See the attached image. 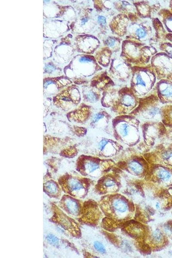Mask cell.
Instances as JSON below:
<instances>
[{
    "label": "cell",
    "mask_w": 172,
    "mask_h": 258,
    "mask_svg": "<svg viewBox=\"0 0 172 258\" xmlns=\"http://www.w3.org/2000/svg\"><path fill=\"white\" fill-rule=\"evenodd\" d=\"M92 61L91 59L90 58L86 57H82L80 59V62H90Z\"/></svg>",
    "instance_id": "obj_22"
},
{
    "label": "cell",
    "mask_w": 172,
    "mask_h": 258,
    "mask_svg": "<svg viewBox=\"0 0 172 258\" xmlns=\"http://www.w3.org/2000/svg\"><path fill=\"white\" fill-rule=\"evenodd\" d=\"M114 207L117 210L124 212L126 211L127 210V205L122 200H117L114 203Z\"/></svg>",
    "instance_id": "obj_6"
},
{
    "label": "cell",
    "mask_w": 172,
    "mask_h": 258,
    "mask_svg": "<svg viewBox=\"0 0 172 258\" xmlns=\"http://www.w3.org/2000/svg\"><path fill=\"white\" fill-rule=\"evenodd\" d=\"M115 183L114 181L112 180H109L108 181H106L105 183V185L106 187H111L115 185Z\"/></svg>",
    "instance_id": "obj_20"
},
{
    "label": "cell",
    "mask_w": 172,
    "mask_h": 258,
    "mask_svg": "<svg viewBox=\"0 0 172 258\" xmlns=\"http://www.w3.org/2000/svg\"><path fill=\"white\" fill-rule=\"evenodd\" d=\"M129 167L135 174H140L142 172V166L138 162L133 161L129 164Z\"/></svg>",
    "instance_id": "obj_7"
},
{
    "label": "cell",
    "mask_w": 172,
    "mask_h": 258,
    "mask_svg": "<svg viewBox=\"0 0 172 258\" xmlns=\"http://www.w3.org/2000/svg\"><path fill=\"white\" fill-rule=\"evenodd\" d=\"M58 182L62 192L79 199H84L86 196L89 186L88 179L70 174L60 177Z\"/></svg>",
    "instance_id": "obj_1"
},
{
    "label": "cell",
    "mask_w": 172,
    "mask_h": 258,
    "mask_svg": "<svg viewBox=\"0 0 172 258\" xmlns=\"http://www.w3.org/2000/svg\"><path fill=\"white\" fill-rule=\"evenodd\" d=\"M122 103L126 107H131L133 106L134 103V100L131 96H124L122 100Z\"/></svg>",
    "instance_id": "obj_9"
},
{
    "label": "cell",
    "mask_w": 172,
    "mask_h": 258,
    "mask_svg": "<svg viewBox=\"0 0 172 258\" xmlns=\"http://www.w3.org/2000/svg\"><path fill=\"white\" fill-rule=\"evenodd\" d=\"M136 83H137V85H141L143 86H146V82L143 81L140 75H137V77H136Z\"/></svg>",
    "instance_id": "obj_12"
},
{
    "label": "cell",
    "mask_w": 172,
    "mask_h": 258,
    "mask_svg": "<svg viewBox=\"0 0 172 258\" xmlns=\"http://www.w3.org/2000/svg\"><path fill=\"white\" fill-rule=\"evenodd\" d=\"M87 21V19H83L82 23H83V24H85V23H86V22Z\"/></svg>",
    "instance_id": "obj_25"
},
{
    "label": "cell",
    "mask_w": 172,
    "mask_h": 258,
    "mask_svg": "<svg viewBox=\"0 0 172 258\" xmlns=\"http://www.w3.org/2000/svg\"><path fill=\"white\" fill-rule=\"evenodd\" d=\"M136 34L140 38H143L146 36V34L145 30L142 28H139V29H137L136 32Z\"/></svg>",
    "instance_id": "obj_14"
},
{
    "label": "cell",
    "mask_w": 172,
    "mask_h": 258,
    "mask_svg": "<svg viewBox=\"0 0 172 258\" xmlns=\"http://www.w3.org/2000/svg\"><path fill=\"white\" fill-rule=\"evenodd\" d=\"M104 117V115L102 113H98L94 116L93 118V121L94 122H97L100 119Z\"/></svg>",
    "instance_id": "obj_19"
},
{
    "label": "cell",
    "mask_w": 172,
    "mask_h": 258,
    "mask_svg": "<svg viewBox=\"0 0 172 258\" xmlns=\"http://www.w3.org/2000/svg\"><path fill=\"white\" fill-rule=\"evenodd\" d=\"M156 207L157 208H159V207H159V203H157L156 205Z\"/></svg>",
    "instance_id": "obj_26"
},
{
    "label": "cell",
    "mask_w": 172,
    "mask_h": 258,
    "mask_svg": "<svg viewBox=\"0 0 172 258\" xmlns=\"http://www.w3.org/2000/svg\"><path fill=\"white\" fill-rule=\"evenodd\" d=\"M88 98L90 100L95 101L96 100V95L93 93H90L88 95Z\"/></svg>",
    "instance_id": "obj_23"
},
{
    "label": "cell",
    "mask_w": 172,
    "mask_h": 258,
    "mask_svg": "<svg viewBox=\"0 0 172 258\" xmlns=\"http://www.w3.org/2000/svg\"><path fill=\"white\" fill-rule=\"evenodd\" d=\"M49 243L53 246H58L59 244V240L58 238L54 235L49 234L46 237Z\"/></svg>",
    "instance_id": "obj_8"
},
{
    "label": "cell",
    "mask_w": 172,
    "mask_h": 258,
    "mask_svg": "<svg viewBox=\"0 0 172 258\" xmlns=\"http://www.w3.org/2000/svg\"><path fill=\"white\" fill-rule=\"evenodd\" d=\"M115 44V41L113 39H109L107 41V44L110 47H112Z\"/></svg>",
    "instance_id": "obj_21"
},
{
    "label": "cell",
    "mask_w": 172,
    "mask_h": 258,
    "mask_svg": "<svg viewBox=\"0 0 172 258\" xmlns=\"http://www.w3.org/2000/svg\"><path fill=\"white\" fill-rule=\"evenodd\" d=\"M158 176L163 180H166L171 177V174L168 171L165 170H161L158 173Z\"/></svg>",
    "instance_id": "obj_10"
},
{
    "label": "cell",
    "mask_w": 172,
    "mask_h": 258,
    "mask_svg": "<svg viewBox=\"0 0 172 258\" xmlns=\"http://www.w3.org/2000/svg\"><path fill=\"white\" fill-rule=\"evenodd\" d=\"M52 216L50 220L62 229V231L73 237L78 238L81 236V232L78 223L73 218L64 212L56 204H52Z\"/></svg>",
    "instance_id": "obj_2"
},
{
    "label": "cell",
    "mask_w": 172,
    "mask_h": 258,
    "mask_svg": "<svg viewBox=\"0 0 172 258\" xmlns=\"http://www.w3.org/2000/svg\"><path fill=\"white\" fill-rule=\"evenodd\" d=\"M54 70V67L52 66H51V65H48V66H46V71H48V72H52V71H53Z\"/></svg>",
    "instance_id": "obj_24"
},
{
    "label": "cell",
    "mask_w": 172,
    "mask_h": 258,
    "mask_svg": "<svg viewBox=\"0 0 172 258\" xmlns=\"http://www.w3.org/2000/svg\"><path fill=\"white\" fill-rule=\"evenodd\" d=\"M120 135L123 137H127L130 135L131 132L130 126L127 123H123L120 125L118 129Z\"/></svg>",
    "instance_id": "obj_5"
},
{
    "label": "cell",
    "mask_w": 172,
    "mask_h": 258,
    "mask_svg": "<svg viewBox=\"0 0 172 258\" xmlns=\"http://www.w3.org/2000/svg\"><path fill=\"white\" fill-rule=\"evenodd\" d=\"M108 141L106 140H102L99 144V149L100 150L102 151L105 149L106 145L108 144Z\"/></svg>",
    "instance_id": "obj_13"
},
{
    "label": "cell",
    "mask_w": 172,
    "mask_h": 258,
    "mask_svg": "<svg viewBox=\"0 0 172 258\" xmlns=\"http://www.w3.org/2000/svg\"><path fill=\"white\" fill-rule=\"evenodd\" d=\"M98 21L99 23L102 26H105L106 24V18L105 17H102V16H99L98 17Z\"/></svg>",
    "instance_id": "obj_18"
},
{
    "label": "cell",
    "mask_w": 172,
    "mask_h": 258,
    "mask_svg": "<svg viewBox=\"0 0 172 258\" xmlns=\"http://www.w3.org/2000/svg\"><path fill=\"white\" fill-rule=\"evenodd\" d=\"M169 19H170V20H172V18H170Z\"/></svg>",
    "instance_id": "obj_27"
},
{
    "label": "cell",
    "mask_w": 172,
    "mask_h": 258,
    "mask_svg": "<svg viewBox=\"0 0 172 258\" xmlns=\"http://www.w3.org/2000/svg\"><path fill=\"white\" fill-rule=\"evenodd\" d=\"M94 247L95 249L102 253H104L106 252L105 247L103 245L99 242H95L94 243Z\"/></svg>",
    "instance_id": "obj_11"
},
{
    "label": "cell",
    "mask_w": 172,
    "mask_h": 258,
    "mask_svg": "<svg viewBox=\"0 0 172 258\" xmlns=\"http://www.w3.org/2000/svg\"><path fill=\"white\" fill-rule=\"evenodd\" d=\"M83 203L68 194H64L59 202L58 207L72 217L78 219L81 215Z\"/></svg>",
    "instance_id": "obj_3"
},
{
    "label": "cell",
    "mask_w": 172,
    "mask_h": 258,
    "mask_svg": "<svg viewBox=\"0 0 172 258\" xmlns=\"http://www.w3.org/2000/svg\"><path fill=\"white\" fill-rule=\"evenodd\" d=\"M163 158L165 160H169L172 158V151H167L163 155Z\"/></svg>",
    "instance_id": "obj_16"
},
{
    "label": "cell",
    "mask_w": 172,
    "mask_h": 258,
    "mask_svg": "<svg viewBox=\"0 0 172 258\" xmlns=\"http://www.w3.org/2000/svg\"><path fill=\"white\" fill-rule=\"evenodd\" d=\"M44 192L52 199H59L61 197L62 189L58 182L49 180L44 182L43 184Z\"/></svg>",
    "instance_id": "obj_4"
},
{
    "label": "cell",
    "mask_w": 172,
    "mask_h": 258,
    "mask_svg": "<svg viewBox=\"0 0 172 258\" xmlns=\"http://www.w3.org/2000/svg\"><path fill=\"white\" fill-rule=\"evenodd\" d=\"M161 93L166 97H169L172 94V88H167L161 91Z\"/></svg>",
    "instance_id": "obj_15"
},
{
    "label": "cell",
    "mask_w": 172,
    "mask_h": 258,
    "mask_svg": "<svg viewBox=\"0 0 172 258\" xmlns=\"http://www.w3.org/2000/svg\"><path fill=\"white\" fill-rule=\"evenodd\" d=\"M154 237L156 241H160L162 239V234L159 231H156L154 232Z\"/></svg>",
    "instance_id": "obj_17"
}]
</instances>
